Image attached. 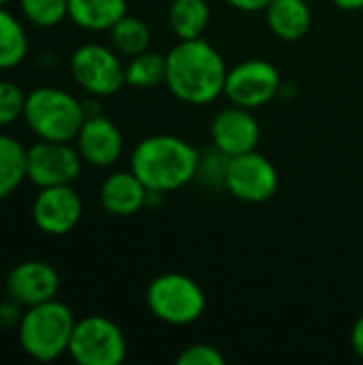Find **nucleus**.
Returning a JSON list of instances; mask_svg holds the SVG:
<instances>
[{"label":"nucleus","mask_w":363,"mask_h":365,"mask_svg":"<svg viewBox=\"0 0 363 365\" xmlns=\"http://www.w3.org/2000/svg\"><path fill=\"white\" fill-rule=\"evenodd\" d=\"M227 64L220 51L205 41L188 38L180 41L167 53V88L169 92L188 105H210L225 94Z\"/></svg>","instance_id":"1"},{"label":"nucleus","mask_w":363,"mask_h":365,"mask_svg":"<svg viewBox=\"0 0 363 365\" xmlns=\"http://www.w3.org/2000/svg\"><path fill=\"white\" fill-rule=\"evenodd\" d=\"M199 150L175 135H150L131 154V171L150 192H173L195 182Z\"/></svg>","instance_id":"2"},{"label":"nucleus","mask_w":363,"mask_h":365,"mask_svg":"<svg viewBox=\"0 0 363 365\" xmlns=\"http://www.w3.org/2000/svg\"><path fill=\"white\" fill-rule=\"evenodd\" d=\"M75 323L71 308L58 299L30 306L17 325L19 346L34 361H56L68 353Z\"/></svg>","instance_id":"3"},{"label":"nucleus","mask_w":363,"mask_h":365,"mask_svg":"<svg viewBox=\"0 0 363 365\" xmlns=\"http://www.w3.org/2000/svg\"><path fill=\"white\" fill-rule=\"evenodd\" d=\"M86 118L83 103L60 88L41 86L26 96L24 120L39 139L73 141Z\"/></svg>","instance_id":"4"},{"label":"nucleus","mask_w":363,"mask_h":365,"mask_svg":"<svg viewBox=\"0 0 363 365\" xmlns=\"http://www.w3.org/2000/svg\"><path fill=\"white\" fill-rule=\"evenodd\" d=\"M145 304L154 319L182 327L203 317L208 299L203 289L190 276L169 272L156 276L148 284Z\"/></svg>","instance_id":"5"},{"label":"nucleus","mask_w":363,"mask_h":365,"mask_svg":"<svg viewBox=\"0 0 363 365\" xmlns=\"http://www.w3.org/2000/svg\"><path fill=\"white\" fill-rule=\"evenodd\" d=\"M124 331L107 317H86L75 323L68 355L79 365H120L126 359Z\"/></svg>","instance_id":"6"},{"label":"nucleus","mask_w":363,"mask_h":365,"mask_svg":"<svg viewBox=\"0 0 363 365\" xmlns=\"http://www.w3.org/2000/svg\"><path fill=\"white\" fill-rule=\"evenodd\" d=\"M68 66L75 83L90 96H111L126 86L124 64L113 47L98 43L81 45L73 51Z\"/></svg>","instance_id":"7"},{"label":"nucleus","mask_w":363,"mask_h":365,"mask_svg":"<svg viewBox=\"0 0 363 365\" xmlns=\"http://www.w3.org/2000/svg\"><path fill=\"white\" fill-rule=\"evenodd\" d=\"M280 178L274 163L261 152L229 156L225 188L244 203H265L278 190Z\"/></svg>","instance_id":"8"},{"label":"nucleus","mask_w":363,"mask_h":365,"mask_svg":"<svg viewBox=\"0 0 363 365\" xmlns=\"http://www.w3.org/2000/svg\"><path fill=\"white\" fill-rule=\"evenodd\" d=\"M280 71L270 60L250 58L229 68L225 96L231 101V105L259 109L280 92Z\"/></svg>","instance_id":"9"},{"label":"nucleus","mask_w":363,"mask_h":365,"mask_svg":"<svg viewBox=\"0 0 363 365\" xmlns=\"http://www.w3.org/2000/svg\"><path fill=\"white\" fill-rule=\"evenodd\" d=\"M83 158L71 141H45L30 145L26 152V178L39 186L73 184L81 173Z\"/></svg>","instance_id":"10"},{"label":"nucleus","mask_w":363,"mask_h":365,"mask_svg":"<svg viewBox=\"0 0 363 365\" xmlns=\"http://www.w3.org/2000/svg\"><path fill=\"white\" fill-rule=\"evenodd\" d=\"M83 203L71 184L45 186L32 203V222L45 235H66L81 220Z\"/></svg>","instance_id":"11"},{"label":"nucleus","mask_w":363,"mask_h":365,"mask_svg":"<svg viewBox=\"0 0 363 365\" xmlns=\"http://www.w3.org/2000/svg\"><path fill=\"white\" fill-rule=\"evenodd\" d=\"M4 291L24 308H30L56 299L60 291V276L45 261H21L6 274Z\"/></svg>","instance_id":"12"},{"label":"nucleus","mask_w":363,"mask_h":365,"mask_svg":"<svg viewBox=\"0 0 363 365\" xmlns=\"http://www.w3.org/2000/svg\"><path fill=\"white\" fill-rule=\"evenodd\" d=\"M210 135L214 148H218L227 156H237L257 150L261 128L257 118L252 115V109L231 105L214 115Z\"/></svg>","instance_id":"13"},{"label":"nucleus","mask_w":363,"mask_h":365,"mask_svg":"<svg viewBox=\"0 0 363 365\" xmlns=\"http://www.w3.org/2000/svg\"><path fill=\"white\" fill-rule=\"evenodd\" d=\"M75 141H77V150L83 163L98 167V169H107L116 165L124 150L122 130L116 126V122H111L103 113L88 115Z\"/></svg>","instance_id":"14"},{"label":"nucleus","mask_w":363,"mask_h":365,"mask_svg":"<svg viewBox=\"0 0 363 365\" xmlns=\"http://www.w3.org/2000/svg\"><path fill=\"white\" fill-rule=\"evenodd\" d=\"M150 190L133 171H116L101 186V205L107 214L128 218L148 205Z\"/></svg>","instance_id":"15"},{"label":"nucleus","mask_w":363,"mask_h":365,"mask_svg":"<svg viewBox=\"0 0 363 365\" xmlns=\"http://www.w3.org/2000/svg\"><path fill=\"white\" fill-rule=\"evenodd\" d=\"M265 21L274 36L293 43L308 34L312 11L306 0H272L265 6Z\"/></svg>","instance_id":"16"},{"label":"nucleus","mask_w":363,"mask_h":365,"mask_svg":"<svg viewBox=\"0 0 363 365\" xmlns=\"http://www.w3.org/2000/svg\"><path fill=\"white\" fill-rule=\"evenodd\" d=\"M126 0H68V19L81 30H111L128 11Z\"/></svg>","instance_id":"17"},{"label":"nucleus","mask_w":363,"mask_h":365,"mask_svg":"<svg viewBox=\"0 0 363 365\" xmlns=\"http://www.w3.org/2000/svg\"><path fill=\"white\" fill-rule=\"evenodd\" d=\"M210 24V4L205 0H173L169 6V26L180 41L203 36Z\"/></svg>","instance_id":"18"},{"label":"nucleus","mask_w":363,"mask_h":365,"mask_svg":"<svg viewBox=\"0 0 363 365\" xmlns=\"http://www.w3.org/2000/svg\"><path fill=\"white\" fill-rule=\"evenodd\" d=\"M26 148L0 133V201L13 195L26 180Z\"/></svg>","instance_id":"19"},{"label":"nucleus","mask_w":363,"mask_h":365,"mask_svg":"<svg viewBox=\"0 0 363 365\" xmlns=\"http://www.w3.org/2000/svg\"><path fill=\"white\" fill-rule=\"evenodd\" d=\"M28 56V34L15 15L0 9V71L15 68Z\"/></svg>","instance_id":"20"},{"label":"nucleus","mask_w":363,"mask_h":365,"mask_svg":"<svg viewBox=\"0 0 363 365\" xmlns=\"http://www.w3.org/2000/svg\"><path fill=\"white\" fill-rule=\"evenodd\" d=\"M124 73H126V86L131 88H154L165 83L167 79V53H158V51H141L137 56H133L128 60V64H124Z\"/></svg>","instance_id":"21"},{"label":"nucleus","mask_w":363,"mask_h":365,"mask_svg":"<svg viewBox=\"0 0 363 365\" xmlns=\"http://www.w3.org/2000/svg\"><path fill=\"white\" fill-rule=\"evenodd\" d=\"M109 38H111V47L126 58H133L141 51L148 49L150 45V28L141 17L135 15H124L118 24H113V28L109 30Z\"/></svg>","instance_id":"22"},{"label":"nucleus","mask_w":363,"mask_h":365,"mask_svg":"<svg viewBox=\"0 0 363 365\" xmlns=\"http://www.w3.org/2000/svg\"><path fill=\"white\" fill-rule=\"evenodd\" d=\"M19 9L36 28H53L68 17V0H19Z\"/></svg>","instance_id":"23"},{"label":"nucleus","mask_w":363,"mask_h":365,"mask_svg":"<svg viewBox=\"0 0 363 365\" xmlns=\"http://www.w3.org/2000/svg\"><path fill=\"white\" fill-rule=\"evenodd\" d=\"M227 165H229V156L220 152L218 148H212L210 152L199 154L195 182H199L205 188H225Z\"/></svg>","instance_id":"24"},{"label":"nucleus","mask_w":363,"mask_h":365,"mask_svg":"<svg viewBox=\"0 0 363 365\" xmlns=\"http://www.w3.org/2000/svg\"><path fill=\"white\" fill-rule=\"evenodd\" d=\"M26 96L28 94L17 83L0 79V128L24 118Z\"/></svg>","instance_id":"25"},{"label":"nucleus","mask_w":363,"mask_h":365,"mask_svg":"<svg viewBox=\"0 0 363 365\" xmlns=\"http://www.w3.org/2000/svg\"><path fill=\"white\" fill-rule=\"evenodd\" d=\"M225 355L205 342L190 344L178 355V365H225Z\"/></svg>","instance_id":"26"},{"label":"nucleus","mask_w":363,"mask_h":365,"mask_svg":"<svg viewBox=\"0 0 363 365\" xmlns=\"http://www.w3.org/2000/svg\"><path fill=\"white\" fill-rule=\"evenodd\" d=\"M26 308L15 302L13 297L6 295L4 302H0V327H13V325H19L21 317H24Z\"/></svg>","instance_id":"27"},{"label":"nucleus","mask_w":363,"mask_h":365,"mask_svg":"<svg viewBox=\"0 0 363 365\" xmlns=\"http://www.w3.org/2000/svg\"><path fill=\"white\" fill-rule=\"evenodd\" d=\"M233 9L244 11V13H257V11H265V6L272 0H227Z\"/></svg>","instance_id":"28"},{"label":"nucleus","mask_w":363,"mask_h":365,"mask_svg":"<svg viewBox=\"0 0 363 365\" xmlns=\"http://www.w3.org/2000/svg\"><path fill=\"white\" fill-rule=\"evenodd\" d=\"M351 346H353L355 355L363 361V314L357 319V323L353 325V331H351Z\"/></svg>","instance_id":"29"},{"label":"nucleus","mask_w":363,"mask_h":365,"mask_svg":"<svg viewBox=\"0 0 363 365\" xmlns=\"http://www.w3.org/2000/svg\"><path fill=\"white\" fill-rule=\"evenodd\" d=\"M340 11H362L363 0H332Z\"/></svg>","instance_id":"30"},{"label":"nucleus","mask_w":363,"mask_h":365,"mask_svg":"<svg viewBox=\"0 0 363 365\" xmlns=\"http://www.w3.org/2000/svg\"><path fill=\"white\" fill-rule=\"evenodd\" d=\"M6 2H9V0H0V9H2V6H4Z\"/></svg>","instance_id":"31"}]
</instances>
